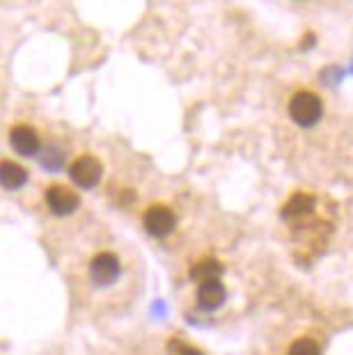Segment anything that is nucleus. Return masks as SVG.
Instances as JSON below:
<instances>
[{"label":"nucleus","instance_id":"10","mask_svg":"<svg viewBox=\"0 0 353 355\" xmlns=\"http://www.w3.org/2000/svg\"><path fill=\"white\" fill-rule=\"evenodd\" d=\"M223 275V263L214 259V257H207V259L198 261L191 268V277L198 279V282H207V279H221Z\"/></svg>","mask_w":353,"mask_h":355},{"label":"nucleus","instance_id":"2","mask_svg":"<svg viewBox=\"0 0 353 355\" xmlns=\"http://www.w3.org/2000/svg\"><path fill=\"white\" fill-rule=\"evenodd\" d=\"M69 177L80 188H92L103 177V165L96 156H87V154L76 156L69 165Z\"/></svg>","mask_w":353,"mask_h":355},{"label":"nucleus","instance_id":"3","mask_svg":"<svg viewBox=\"0 0 353 355\" xmlns=\"http://www.w3.org/2000/svg\"><path fill=\"white\" fill-rule=\"evenodd\" d=\"M142 223L152 236H168L177 227V214L165 204H152L142 216Z\"/></svg>","mask_w":353,"mask_h":355},{"label":"nucleus","instance_id":"9","mask_svg":"<svg viewBox=\"0 0 353 355\" xmlns=\"http://www.w3.org/2000/svg\"><path fill=\"white\" fill-rule=\"evenodd\" d=\"M314 209V198L307 193H296L284 202L282 207V218L284 220H294V218H303V216H310Z\"/></svg>","mask_w":353,"mask_h":355},{"label":"nucleus","instance_id":"7","mask_svg":"<svg viewBox=\"0 0 353 355\" xmlns=\"http://www.w3.org/2000/svg\"><path fill=\"white\" fill-rule=\"evenodd\" d=\"M225 298H227V289H225V284L221 279H207V282H200L198 286V303L202 309H207V312H214L218 309Z\"/></svg>","mask_w":353,"mask_h":355},{"label":"nucleus","instance_id":"4","mask_svg":"<svg viewBox=\"0 0 353 355\" xmlns=\"http://www.w3.org/2000/svg\"><path fill=\"white\" fill-rule=\"evenodd\" d=\"M44 198H46L49 209L53 211L55 216H69L80 204L78 193L71 191V188L64 184H51L46 188V193H44Z\"/></svg>","mask_w":353,"mask_h":355},{"label":"nucleus","instance_id":"1","mask_svg":"<svg viewBox=\"0 0 353 355\" xmlns=\"http://www.w3.org/2000/svg\"><path fill=\"white\" fill-rule=\"evenodd\" d=\"M324 115V101L319 94L310 92V89H300L289 101V117L294 119L298 126H314Z\"/></svg>","mask_w":353,"mask_h":355},{"label":"nucleus","instance_id":"6","mask_svg":"<svg viewBox=\"0 0 353 355\" xmlns=\"http://www.w3.org/2000/svg\"><path fill=\"white\" fill-rule=\"evenodd\" d=\"M10 142L12 149L21 156H33L40 152V135L33 126L28 124H17L10 131Z\"/></svg>","mask_w":353,"mask_h":355},{"label":"nucleus","instance_id":"8","mask_svg":"<svg viewBox=\"0 0 353 355\" xmlns=\"http://www.w3.org/2000/svg\"><path fill=\"white\" fill-rule=\"evenodd\" d=\"M26 181H28V170L24 165L10 161V158L0 161V186L7 188V191H17V188L26 186Z\"/></svg>","mask_w":353,"mask_h":355},{"label":"nucleus","instance_id":"12","mask_svg":"<svg viewBox=\"0 0 353 355\" xmlns=\"http://www.w3.org/2000/svg\"><path fill=\"white\" fill-rule=\"evenodd\" d=\"M177 355H205V353H202L200 349H195V346H184Z\"/></svg>","mask_w":353,"mask_h":355},{"label":"nucleus","instance_id":"11","mask_svg":"<svg viewBox=\"0 0 353 355\" xmlns=\"http://www.w3.org/2000/svg\"><path fill=\"white\" fill-rule=\"evenodd\" d=\"M287 355H321V349L312 337H298L291 342Z\"/></svg>","mask_w":353,"mask_h":355},{"label":"nucleus","instance_id":"5","mask_svg":"<svg viewBox=\"0 0 353 355\" xmlns=\"http://www.w3.org/2000/svg\"><path fill=\"white\" fill-rule=\"evenodd\" d=\"M119 270H122V266H119V259L112 252H99L89 261V277L99 286H108L115 282L119 277Z\"/></svg>","mask_w":353,"mask_h":355}]
</instances>
